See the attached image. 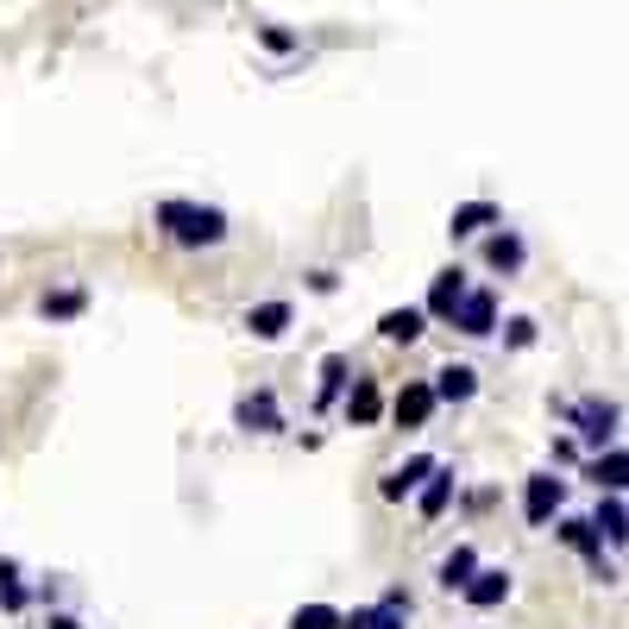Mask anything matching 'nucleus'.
I'll list each match as a JSON object with an SVG mask.
<instances>
[{
  "label": "nucleus",
  "instance_id": "f257e3e1",
  "mask_svg": "<svg viewBox=\"0 0 629 629\" xmlns=\"http://www.w3.org/2000/svg\"><path fill=\"white\" fill-rule=\"evenodd\" d=\"M157 227H164L171 246H189V252L227 239V215H220V208H202V202H183V196L157 202Z\"/></svg>",
  "mask_w": 629,
  "mask_h": 629
},
{
  "label": "nucleus",
  "instance_id": "f03ea898",
  "mask_svg": "<svg viewBox=\"0 0 629 629\" xmlns=\"http://www.w3.org/2000/svg\"><path fill=\"white\" fill-rule=\"evenodd\" d=\"M560 497H567V478H554V472H535L529 485H523V516H529L535 529L560 516Z\"/></svg>",
  "mask_w": 629,
  "mask_h": 629
},
{
  "label": "nucleus",
  "instance_id": "7ed1b4c3",
  "mask_svg": "<svg viewBox=\"0 0 629 629\" xmlns=\"http://www.w3.org/2000/svg\"><path fill=\"white\" fill-rule=\"evenodd\" d=\"M441 410V396H434V384H403V391L391 396V415H396V429H429V415Z\"/></svg>",
  "mask_w": 629,
  "mask_h": 629
},
{
  "label": "nucleus",
  "instance_id": "20e7f679",
  "mask_svg": "<svg viewBox=\"0 0 629 629\" xmlns=\"http://www.w3.org/2000/svg\"><path fill=\"white\" fill-rule=\"evenodd\" d=\"M453 328H460V334H472V340L497 334V296L492 290H466V302L453 309Z\"/></svg>",
  "mask_w": 629,
  "mask_h": 629
},
{
  "label": "nucleus",
  "instance_id": "39448f33",
  "mask_svg": "<svg viewBox=\"0 0 629 629\" xmlns=\"http://www.w3.org/2000/svg\"><path fill=\"white\" fill-rule=\"evenodd\" d=\"M573 422H579V441H586V447H610V434H617V403L586 396V403L573 410Z\"/></svg>",
  "mask_w": 629,
  "mask_h": 629
},
{
  "label": "nucleus",
  "instance_id": "423d86ee",
  "mask_svg": "<svg viewBox=\"0 0 629 629\" xmlns=\"http://www.w3.org/2000/svg\"><path fill=\"white\" fill-rule=\"evenodd\" d=\"M429 472H434V460H429V453H415V460H403L396 472L378 478V497H384V504H403L410 492H422V478H429Z\"/></svg>",
  "mask_w": 629,
  "mask_h": 629
},
{
  "label": "nucleus",
  "instance_id": "0eeeda50",
  "mask_svg": "<svg viewBox=\"0 0 629 629\" xmlns=\"http://www.w3.org/2000/svg\"><path fill=\"white\" fill-rule=\"evenodd\" d=\"M460 302H466V271H460V265H447V271L429 283V302H422V309H429L434 321H453V309H460Z\"/></svg>",
  "mask_w": 629,
  "mask_h": 629
},
{
  "label": "nucleus",
  "instance_id": "6e6552de",
  "mask_svg": "<svg viewBox=\"0 0 629 629\" xmlns=\"http://www.w3.org/2000/svg\"><path fill=\"white\" fill-rule=\"evenodd\" d=\"M586 478L598 485V492H629V447H598L591 453Z\"/></svg>",
  "mask_w": 629,
  "mask_h": 629
},
{
  "label": "nucleus",
  "instance_id": "1a4fd4ad",
  "mask_svg": "<svg viewBox=\"0 0 629 629\" xmlns=\"http://www.w3.org/2000/svg\"><path fill=\"white\" fill-rule=\"evenodd\" d=\"M234 422H239V429H246V434H277V429H283V415H277V396H271V391H252V396H239Z\"/></svg>",
  "mask_w": 629,
  "mask_h": 629
},
{
  "label": "nucleus",
  "instance_id": "9d476101",
  "mask_svg": "<svg viewBox=\"0 0 629 629\" xmlns=\"http://www.w3.org/2000/svg\"><path fill=\"white\" fill-rule=\"evenodd\" d=\"M340 410H347V422H353V429H372L378 415H384V391H378L372 378H353V391L340 396Z\"/></svg>",
  "mask_w": 629,
  "mask_h": 629
},
{
  "label": "nucleus",
  "instance_id": "9b49d317",
  "mask_svg": "<svg viewBox=\"0 0 629 629\" xmlns=\"http://www.w3.org/2000/svg\"><path fill=\"white\" fill-rule=\"evenodd\" d=\"M504 598H511V573H504V567H478L466 579V605L472 610H497Z\"/></svg>",
  "mask_w": 629,
  "mask_h": 629
},
{
  "label": "nucleus",
  "instance_id": "f8f14e48",
  "mask_svg": "<svg viewBox=\"0 0 629 629\" xmlns=\"http://www.w3.org/2000/svg\"><path fill=\"white\" fill-rule=\"evenodd\" d=\"M560 542H567V548H579L591 567L605 573V535H598V523H591V516H567V523H560ZM605 579H610V573H605Z\"/></svg>",
  "mask_w": 629,
  "mask_h": 629
},
{
  "label": "nucleus",
  "instance_id": "ddd939ff",
  "mask_svg": "<svg viewBox=\"0 0 629 629\" xmlns=\"http://www.w3.org/2000/svg\"><path fill=\"white\" fill-rule=\"evenodd\" d=\"M246 334L252 340H283L290 334V302H258V309H246Z\"/></svg>",
  "mask_w": 629,
  "mask_h": 629
},
{
  "label": "nucleus",
  "instance_id": "4468645a",
  "mask_svg": "<svg viewBox=\"0 0 629 629\" xmlns=\"http://www.w3.org/2000/svg\"><path fill=\"white\" fill-rule=\"evenodd\" d=\"M497 202H460V208H453V220H447V234L453 239H472V234H485V227H497Z\"/></svg>",
  "mask_w": 629,
  "mask_h": 629
},
{
  "label": "nucleus",
  "instance_id": "2eb2a0df",
  "mask_svg": "<svg viewBox=\"0 0 629 629\" xmlns=\"http://www.w3.org/2000/svg\"><path fill=\"white\" fill-rule=\"evenodd\" d=\"M434 396H441V403H472V396H478V372H472V365H441V372H434Z\"/></svg>",
  "mask_w": 629,
  "mask_h": 629
},
{
  "label": "nucleus",
  "instance_id": "dca6fc26",
  "mask_svg": "<svg viewBox=\"0 0 629 629\" xmlns=\"http://www.w3.org/2000/svg\"><path fill=\"white\" fill-rule=\"evenodd\" d=\"M422 328H429V309H391L384 321H378V334L391 340V347H410V340H422Z\"/></svg>",
  "mask_w": 629,
  "mask_h": 629
},
{
  "label": "nucleus",
  "instance_id": "f3484780",
  "mask_svg": "<svg viewBox=\"0 0 629 629\" xmlns=\"http://www.w3.org/2000/svg\"><path fill=\"white\" fill-rule=\"evenodd\" d=\"M359 617H365V629H403V623H410V591H403V586L384 591V605L359 610Z\"/></svg>",
  "mask_w": 629,
  "mask_h": 629
},
{
  "label": "nucleus",
  "instance_id": "a211bd4d",
  "mask_svg": "<svg viewBox=\"0 0 629 629\" xmlns=\"http://www.w3.org/2000/svg\"><path fill=\"white\" fill-rule=\"evenodd\" d=\"M353 365H347V353H328L321 359V396H314V403H321V410H334L340 396H347V384H353Z\"/></svg>",
  "mask_w": 629,
  "mask_h": 629
},
{
  "label": "nucleus",
  "instance_id": "6ab92c4d",
  "mask_svg": "<svg viewBox=\"0 0 629 629\" xmlns=\"http://www.w3.org/2000/svg\"><path fill=\"white\" fill-rule=\"evenodd\" d=\"M523 258H529V246H523L516 234H492V239H485V265H492V271H523Z\"/></svg>",
  "mask_w": 629,
  "mask_h": 629
},
{
  "label": "nucleus",
  "instance_id": "aec40b11",
  "mask_svg": "<svg viewBox=\"0 0 629 629\" xmlns=\"http://www.w3.org/2000/svg\"><path fill=\"white\" fill-rule=\"evenodd\" d=\"M415 504H422V516L434 523V516L453 504V472H447V466H434L429 478H422V497H415Z\"/></svg>",
  "mask_w": 629,
  "mask_h": 629
},
{
  "label": "nucleus",
  "instance_id": "412c9836",
  "mask_svg": "<svg viewBox=\"0 0 629 629\" xmlns=\"http://www.w3.org/2000/svg\"><path fill=\"white\" fill-rule=\"evenodd\" d=\"M472 573H478V554H472V548H453L447 560H441V586H447V591H466Z\"/></svg>",
  "mask_w": 629,
  "mask_h": 629
},
{
  "label": "nucleus",
  "instance_id": "4be33fe9",
  "mask_svg": "<svg viewBox=\"0 0 629 629\" xmlns=\"http://www.w3.org/2000/svg\"><path fill=\"white\" fill-rule=\"evenodd\" d=\"M39 309H44V321H76V314L89 309V296H82V290H51Z\"/></svg>",
  "mask_w": 629,
  "mask_h": 629
},
{
  "label": "nucleus",
  "instance_id": "5701e85b",
  "mask_svg": "<svg viewBox=\"0 0 629 629\" xmlns=\"http://www.w3.org/2000/svg\"><path fill=\"white\" fill-rule=\"evenodd\" d=\"M591 523H598V535H605V542H629V511H623V504H598V516H591Z\"/></svg>",
  "mask_w": 629,
  "mask_h": 629
},
{
  "label": "nucleus",
  "instance_id": "b1692460",
  "mask_svg": "<svg viewBox=\"0 0 629 629\" xmlns=\"http://www.w3.org/2000/svg\"><path fill=\"white\" fill-rule=\"evenodd\" d=\"M25 605V586H20V567L0 560V610H20Z\"/></svg>",
  "mask_w": 629,
  "mask_h": 629
},
{
  "label": "nucleus",
  "instance_id": "393cba45",
  "mask_svg": "<svg viewBox=\"0 0 629 629\" xmlns=\"http://www.w3.org/2000/svg\"><path fill=\"white\" fill-rule=\"evenodd\" d=\"M334 623H340L334 605H302V610L290 617V629H334Z\"/></svg>",
  "mask_w": 629,
  "mask_h": 629
},
{
  "label": "nucleus",
  "instance_id": "a878e982",
  "mask_svg": "<svg viewBox=\"0 0 629 629\" xmlns=\"http://www.w3.org/2000/svg\"><path fill=\"white\" fill-rule=\"evenodd\" d=\"M504 340H511V347H535V321L529 314H516L511 328H504Z\"/></svg>",
  "mask_w": 629,
  "mask_h": 629
},
{
  "label": "nucleus",
  "instance_id": "bb28decb",
  "mask_svg": "<svg viewBox=\"0 0 629 629\" xmlns=\"http://www.w3.org/2000/svg\"><path fill=\"white\" fill-rule=\"evenodd\" d=\"M334 283H340L334 271H314V277H309V290H314V296H334Z\"/></svg>",
  "mask_w": 629,
  "mask_h": 629
},
{
  "label": "nucleus",
  "instance_id": "cd10ccee",
  "mask_svg": "<svg viewBox=\"0 0 629 629\" xmlns=\"http://www.w3.org/2000/svg\"><path fill=\"white\" fill-rule=\"evenodd\" d=\"M265 44H271V51H290L296 39H290V32H283V25H265Z\"/></svg>",
  "mask_w": 629,
  "mask_h": 629
},
{
  "label": "nucleus",
  "instance_id": "c85d7f7f",
  "mask_svg": "<svg viewBox=\"0 0 629 629\" xmlns=\"http://www.w3.org/2000/svg\"><path fill=\"white\" fill-rule=\"evenodd\" d=\"M51 629H82L76 617H51Z\"/></svg>",
  "mask_w": 629,
  "mask_h": 629
}]
</instances>
